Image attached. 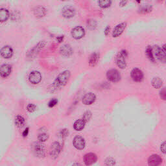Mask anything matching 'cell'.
Wrapping results in <instances>:
<instances>
[{
    "label": "cell",
    "instance_id": "obj_23",
    "mask_svg": "<svg viewBox=\"0 0 166 166\" xmlns=\"http://www.w3.org/2000/svg\"><path fill=\"white\" fill-rule=\"evenodd\" d=\"M9 18V12L6 8H2L0 9V21L1 22H5Z\"/></svg>",
    "mask_w": 166,
    "mask_h": 166
},
{
    "label": "cell",
    "instance_id": "obj_11",
    "mask_svg": "<svg viewBox=\"0 0 166 166\" xmlns=\"http://www.w3.org/2000/svg\"><path fill=\"white\" fill-rule=\"evenodd\" d=\"M127 27V23L126 22H123L120 24H117L116 27L113 29L112 31V37L114 38H117L120 36L124 32L125 29Z\"/></svg>",
    "mask_w": 166,
    "mask_h": 166
},
{
    "label": "cell",
    "instance_id": "obj_12",
    "mask_svg": "<svg viewBox=\"0 0 166 166\" xmlns=\"http://www.w3.org/2000/svg\"><path fill=\"white\" fill-rule=\"evenodd\" d=\"M83 160L86 165H91L96 162L97 160V156L95 153L88 152L84 156Z\"/></svg>",
    "mask_w": 166,
    "mask_h": 166
},
{
    "label": "cell",
    "instance_id": "obj_30",
    "mask_svg": "<svg viewBox=\"0 0 166 166\" xmlns=\"http://www.w3.org/2000/svg\"><path fill=\"white\" fill-rule=\"evenodd\" d=\"M48 139H49V134L46 133H40L38 136V140L42 143L46 142Z\"/></svg>",
    "mask_w": 166,
    "mask_h": 166
},
{
    "label": "cell",
    "instance_id": "obj_38",
    "mask_svg": "<svg viewBox=\"0 0 166 166\" xmlns=\"http://www.w3.org/2000/svg\"><path fill=\"white\" fill-rule=\"evenodd\" d=\"M110 26H107L105 29V31H104V33H105V35L106 36H107L108 35H109V33H110Z\"/></svg>",
    "mask_w": 166,
    "mask_h": 166
},
{
    "label": "cell",
    "instance_id": "obj_14",
    "mask_svg": "<svg viewBox=\"0 0 166 166\" xmlns=\"http://www.w3.org/2000/svg\"><path fill=\"white\" fill-rule=\"evenodd\" d=\"M148 165L150 166H158L162 164L163 160L158 155H152L148 158Z\"/></svg>",
    "mask_w": 166,
    "mask_h": 166
},
{
    "label": "cell",
    "instance_id": "obj_44",
    "mask_svg": "<svg viewBox=\"0 0 166 166\" xmlns=\"http://www.w3.org/2000/svg\"><path fill=\"white\" fill-rule=\"evenodd\" d=\"M61 1H63V2H64V1H66V0H61Z\"/></svg>",
    "mask_w": 166,
    "mask_h": 166
},
{
    "label": "cell",
    "instance_id": "obj_22",
    "mask_svg": "<svg viewBox=\"0 0 166 166\" xmlns=\"http://www.w3.org/2000/svg\"><path fill=\"white\" fill-rule=\"evenodd\" d=\"M99 60V54L97 52L93 53L91 55L89 58V65L91 67H95Z\"/></svg>",
    "mask_w": 166,
    "mask_h": 166
},
{
    "label": "cell",
    "instance_id": "obj_43",
    "mask_svg": "<svg viewBox=\"0 0 166 166\" xmlns=\"http://www.w3.org/2000/svg\"><path fill=\"white\" fill-rule=\"evenodd\" d=\"M136 2H137L138 3H139L140 2H141L142 0H136Z\"/></svg>",
    "mask_w": 166,
    "mask_h": 166
},
{
    "label": "cell",
    "instance_id": "obj_18",
    "mask_svg": "<svg viewBox=\"0 0 166 166\" xmlns=\"http://www.w3.org/2000/svg\"><path fill=\"white\" fill-rule=\"evenodd\" d=\"M60 53L64 57H69L73 54V49L69 44H64L61 47Z\"/></svg>",
    "mask_w": 166,
    "mask_h": 166
},
{
    "label": "cell",
    "instance_id": "obj_17",
    "mask_svg": "<svg viewBox=\"0 0 166 166\" xmlns=\"http://www.w3.org/2000/svg\"><path fill=\"white\" fill-rule=\"evenodd\" d=\"M1 55L2 57L5 59L11 58L13 56V49L9 45H5L1 49Z\"/></svg>",
    "mask_w": 166,
    "mask_h": 166
},
{
    "label": "cell",
    "instance_id": "obj_29",
    "mask_svg": "<svg viewBox=\"0 0 166 166\" xmlns=\"http://www.w3.org/2000/svg\"><path fill=\"white\" fill-rule=\"evenodd\" d=\"M97 26V23L95 20H89L87 22V28L90 31L95 30Z\"/></svg>",
    "mask_w": 166,
    "mask_h": 166
},
{
    "label": "cell",
    "instance_id": "obj_33",
    "mask_svg": "<svg viewBox=\"0 0 166 166\" xmlns=\"http://www.w3.org/2000/svg\"><path fill=\"white\" fill-rule=\"evenodd\" d=\"M68 134H69V131H68L67 129H64L61 130L60 133H59V136H60L61 138H66Z\"/></svg>",
    "mask_w": 166,
    "mask_h": 166
},
{
    "label": "cell",
    "instance_id": "obj_35",
    "mask_svg": "<svg viewBox=\"0 0 166 166\" xmlns=\"http://www.w3.org/2000/svg\"><path fill=\"white\" fill-rule=\"evenodd\" d=\"M27 110L29 112L33 113L36 110V106L34 104H29L27 106Z\"/></svg>",
    "mask_w": 166,
    "mask_h": 166
},
{
    "label": "cell",
    "instance_id": "obj_39",
    "mask_svg": "<svg viewBox=\"0 0 166 166\" xmlns=\"http://www.w3.org/2000/svg\"><path fill=\"white\" fill-rule=\"evenodd\" d=\"M29 129L27 127V128L23 132L22 135H23V137H26V136H27V135L29 134Z\"/></svg>",
    "mask_w": 166,
    "mask_h": 166
},
{
    "label": "cell",
    "instance_id": "obj_26",
    "mask_svg": "<svg viewBox=\"0 0 166 166\" xmlns=\"http://www.w3.org/2000/svg\"><path fill=\"white\" fill-rule=\"evenodd\" d=\"M14 123L17 127H18V128H22L25 124V119L23 116L18 115V116H16L15 117Z\"/></svg>",
    "mask_w": 166,
    "mask_h": 166
},
{
    "label": "cell",
    "instance_id": "obj_20",
    "mask_svg": "<svg viewBox=\"0 0 166 166\" xmlns=\"http://www.w3.org/2000/svg\"><path fill=\"white\" fill-rule=\"evenodd\" d=\"M46 9L42 6H38L36 7L33 9V13L36 18H41L42 17H44L46 14Z\"/></svg>",
    "mask_w": 166,
    "mask_h": 166
},
{
    "label": "cell",
    "instance_id": "obj_45",
    "mask_svg": "<svg viewBox=\"0 0 166 166\" xmlns=\"http://www.w3.org/2000/svg\"><path fill=\"white\" fill-rule=\"evenodd\" d=\"M165 3H166V1H165Z\"/></svg>",
    "mask_w": 166,
    "mask_h": 166
},
{
    "label": "cell",
    "instance_id": "obj_41",
    "mask_svg": "<svg viewBox=\"0 0 166 166\" xmlns=\"http://www.w3.org/2000/svg\"><path fill=\"white\" fill-rule=\"evenodd\" d=\"M64 36H60L57 38V40L59 42V43H61V42H62L64 40Z\"/></svg>",
    "mask_w": 166,
    "mask_h": 166
},
{
    "label": "cell",
    "instance_id": "obj_10",
    "mask_svg": "<svg viewBox=\"0 0 166 166\" xmlns=\"http://www.w3.org/2000/svg\"><path fill=\"white\" fill-rule=\"evenodd\" d=\"M42 78L41 74L38 71H33L29 75V82L33 84H39L41 82Z\"/></svg>",
    "mask_w": 166,
    "mask_h": 166
},
{
    "label": "cell",
    "instance_id": "obj_21",
    "mask_svg": "<svg viewBox=\"0 0 166 166\" xmlns=\"http://www.w3.org/2000/svg\"><path fill=\"white\" fill-rule=\"evenodd\" d=\"M86 123V121H85L83 118L79 119V120L75 121L74 124V128L76 131H81L84 129Z\"/></svg>",
    "mask_w": 166,
    "mask_h": 166
},
{
    "label": "cell",
    "instance_id": "obj_5",
    "mask_svg": "<svg viewBox=\"0 0 166 166\" xmlns=\"http://www.w3.org/2000/svg\"><path fill=\"white\" fill-rule=\"evenodd\" d=\"M152 49L153 53H154L156 58L160 62L166 64V53L164 52L162 48H161L160 46L156 45L152 47Z\"/></svg>",
    "mask_w": 166,
    "mask_h": 166
},
{
    "label": "cell",
    "instance_id": "obj_9",
    "mask_svg": "<svg viewBox=\"0 0 166 166\" xmlns=\"http://www.w3.org/2000/svg\"><path fill=\"white\" fill-rule=\"evenodd\" d=\"M73 145L75 149L77 150H83L86 146L84 139L79 135L76 136L73 140Z\"/></svg>",
    "mask_w": 166,
    "mask_h": 166
},
{
    "label": "cell",
    "instance_id": "obj_3",
    "mask_svg": "<svg viewBox=\"0 0 166 166\" xmlns=\"http://www.w3.org/2000/svg\"><path fill=\"white\" fill-rule=\"evenodd\" d=\"M128 57V52L125 49H122L117 54L116 58V62L117 66L120 69H125L127 66V59Z\"/></svg>",
    "mask_w": 166,
    "mask_h": 166
},
{
    "label": "cell",
    "instance_id": "obj_32",
    "mask_svg": "<svg viewBox=\"0 0 166 166\" xmlns=\"http://www.w3.org/2000/svg\"><path fill=\"white\" fill-rule=\"evenodd\" d=\"M105 164L106 165H114L116 164V161H115L114 158H111V157H108V158L105 160Z\"/></svg>",
    "mask_w": 166,
    "mask_h": 166
},
{
    "label": "cell",
    "instance_id": "obj_2",
    "mask_svg": "<svg viewBox=\"0 0 166 166\" xmlns=\"http://www.w3.org/2000/svg\"><path fill=\"white\" fill-rule=\"evenodd\" d=\"M31 149L36 157L39 158H44L46 155V149L42 142H34L31 145Z\"/></svg>",
    "mask_w": 166,
    "mask_h": 166
},
{
    "label": "cell",
    "instance_id": "obj_28",
    "mask_svg": "<svg viewBox=\"0 0 166 166\" xmlns=\"http://www.w3.org/2000/svg\"><path fill=\"white\" fill-rule=\"evenodd\" d=\"M99 6L101 8H108L110 7L112 4V0H99Z\"/></svg>",
    "mask_w": 166,
    "mask_h": 166
},
{
    "label": "cell",
    "instance_id": "obj_8",
    "mask_svg": "<svg viewBox=\"0 0 166 166\" xmlns=\"http://www.w3.org/2000/svg\"><path fill=\"white\" fill-rule=\"evenodd\" d=\"M71 36L75 40L81 39L85 35V30L81 26L75 27L71 30Z\"/></svg>",
    "mask_w": 166,
    "mask_h": 166
},
{
    "label": "cell",
    "instance_id": "obj_42",
    "mask_svg": "<svg viewBox=\"0 0 166 166\" xmlns=\"http://www.w3.org/2000/svg\"><path fill=\"white\" fill-rule=\"evenodd\" d=\"M162 48V49L164 51V52L166 53V44H164L162 45V48Z\"/></svg>",
    "mask_w": 166,
    "mask_h": 166
},
{
    "label": "cell",
    "instance_id": "obj_15",
    "mask_svg": "<svg viewBox=\"0 0 166 166\" xmlns=\"http://www.w3.org/2000/svg\"><path fill=\"white\" fill-rule=\"evenodd\" d=\"M62 15L64 18L70 19L75 15V9L71 6H66L62 9Z\"/></svg>",
    "mask_w": 166,
    "mask_h": 166
},
{
    "label": "cell",
    "instance_id": "obj_34",
    "mask_svg": "<svg viewBox=\"0 0 166 166\" xmlns=\"http://www.w3.org/2000/svg\"><path fill=\"white\" fill-rule=\"evenodd\" d=\"M159 95L161 99L166 101V87L161 89V90L159 92Z\"/></svg>",
    "mask_w": 166,
    "mask_h": 166
},
{
    "label": "cell",
    "instance_id": "obj_13",
    "mask_svg": "<svg viewBox=\"0 0 166 166\" xmlns=\"http://www.w3.org/2000/svg\"><path fill=\"white\" fill-rule=\"evenodd\" d=\"M46 43L45 41H41L38 43L36 46L34 47V48L31 50V52H29L27 53V57L30 58H34L36 55L38 54L40 52V51L44 48V47Z\"/></svg>",
    "mask_w": 166,
    "mask_h": 166
},
{
    "label": "cell",
    "instance_id": "obj_6",
    "mask_svg": "<svg viewBox=\"0 0 166 166\" xmlns=\"http://www.w3.org/2000/svg\"><path fill=\"white\" fill-rule=\"evenodd\" d=\"M62 150V146L61 143L58 142H53L50 147L49 155L53 159H56Z\"/></svg>",
    "mask_w": 166,
    "mask_h": 166
},
{
    "label": "cell",
    "instance_id": "obj_19",
    "mask_svg": "<svg viewBox=\"0 0 166 166\" xmlns=\"http://www.w3.org/2000/svg\"><path fill=\"white\" fill-rule=\"evenodd\" d=\"M12 67L9 64H3L0 67V75L2 78H7L11 73Z\"/></svg>",
    "mask_w": 166,
    "mask_h": 166
},
{
    "label": "cell",
    "instance_id": "obj_27",
    "mask_svg": "<svg viewBox=\"0 0 166 166\" xmlns=\"http://www.w3.org/2000/svg\"><path fill=\"white\" fill-rule=\"evenodd\" d=\"M152 11V5H146V6H143L142 7H140L138 9V13L142 14H147L149 13L151 11Z\"/></svg>",
    "mask_w": 166,
    "mask_h": 166
},
{
    "label": "cell",
    "instance_id": "obj_4",
    "mask_svg": "<svg viewBox=\"0 0 166 166\" xmlns=\"http://www.w3.org/2000/svg\"><path fill=\"white\" fill-rule=\"evenodd\" d=\"M106 78L110 82L112 83H117L121 80V74L118 70L116 69L109 70L106 72Z\"/></svg>",
    "mask_w": 166,
    "mask_h": 166
},
{
    "label": "cell",
    "instance_id": "obj_7",
    "mask_svg": "<svg viewBox=\"0 0 166 166\" xmlns=\"http://www.w3.org/2000/svg\"><path fill=\"white\" fill-rule=\"evenodd\" d=\"M130 76L132 79L136 83L142 82L144 78L143 71L137 67H135L134 69L132 70L130 72Z\"/></svg>",
    "mask_w": 166,
    "mask_h": 166
},
{
    "label": "cell",
    "instance_id": "obj_16",
    "mask_svg": "<svg viewBox=\"0 0 166 166\" xmlns=\"http://www.w3.org/2000/svg\"><path fill=\"white\" fill-rule=\"evenodd\" d=\"M96 100V96L92 92H88L83 97V103L84 105H91Z\"/></svg>",
    "mask_w": 166,
    "mask_h": 166
},
{
    "label": "cell",
    "instance_id": "obj_31",
    "mask_svg": "<svg viewBox=\"0 0 166 166\" xmlns=\"http://www.w3.org/2000/svg\"><path fill=\"white\" fill-rule=\"evenodd\" d=\"M92 112L90 111H89V110H88V111L85 112L83 114V118L84 119V120L87 122H88L89 121H90V120L92 117Z\"/></svg>",
    "mask_w": 166,
    "mask_h": 166
},
{
    "label": "cell",
    "instance_id": "obj_40",
    "mask_svg": "<svg viewBox=\"0 0 166 166\" xmlns=\"http://www.w3.org/2000/svg\"><path fill=\"white\" fill-rule=\"evenodd\" d=\"M127 0H121V1L120 2V5L121 7H124L127 5Z\"/></svg>",
    "mask_w": 166,
    "mask_h": 166
},
{
    "label": "cell",
    "instance_id": "obj_1",
    "mask_svg": "<svg viewBox=\"0 0 166 166\" xmlns=\"http://www.w3.org/2000/svg\"><path fill=\"white\" fill-rule=\"evenodd\" d=\"M71 76V72L69 70H65L59 74L55 79L53 84L49 88L51 92H55L60 90L66 86Z\"/></svg>",
    "mask_w": 166,
    "mask_h": 166
},
{
    "label": "cell",
    "instance_id": "obj_36",
    "mask_svg": "<svg viewBox=\"0 0 166 166\" xmlns=\"http://www.w3.org/2000/svg\"><path fill=\"white\" fill-rule=\"evenodd\" d=\"M57 103H58V100L57 99L54 98V99H52L49 102L48 106L49 108H53L55 106H56L57 105Z\"/></svg>",
    "mask_w": 166,
    "mask_h": 166
},
{
    "label": "cell",
    "instance_id": "obj_37",
    "mask_svg": "<svg viewBox=\"0 0 166 166\" xmlns=\"http://www.w3.org/2000/svg\"><path fill=\"white\" fill-rule=\"evenodd\" d=\"M160 150L161 152L166 155V141H165L161 144V146L160 147Z\"/></svg>",
    "mask_w": 166,
    "mask_h": 166
},
{
    "label": "cell",
    "instance_id": "obj_25",
    "mask_svg": "<svg viewBox=\"0 0 166 166\" xmlns=\"http://www.w3.org/2000/svg\"><path fill=\"white\" fill-rule=\"evenodd\" d=\"M152 86L156 89H160L163 86V81L159 77H155L151 80Z\"/></svg>",
    "mask_w": 166,
    "mask_h": 166
},
{
    "label": "cell",
    "instance_id": "obj_24",
    "mask_svg": "<svg viewBox=\"0 0 166 166\" xmlns=\"http://www.w3.org/2000/svg\"><path fill=\"white\" fill-rule=\"evenodd\" d=\"M146 54L149 60L152 62H155V57L154 56V53H153L152 47L150 45L147 47L146 50Z\"/></svg>",
    "mask_w": 166,
    "mask_h": 166
}]
</instances>
